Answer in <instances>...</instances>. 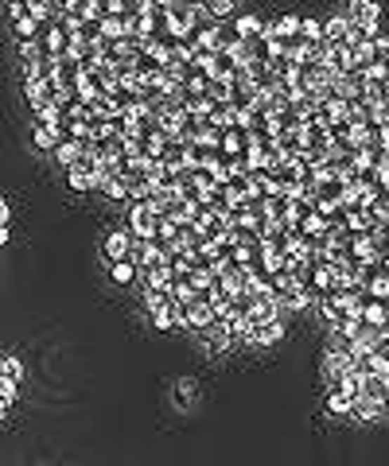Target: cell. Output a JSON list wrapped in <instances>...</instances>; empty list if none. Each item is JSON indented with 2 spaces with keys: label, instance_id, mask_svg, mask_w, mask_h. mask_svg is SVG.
Instances as JSON below:
<instances>
[{
  "label": "cell",
  "instance_id": "1",
  "mask_svg": "<svg viewBox=\"0 0 389 466\" xmlns=\"http://www.w3.org/2000/svg\"><path fill=\"white\" fill-rule=\"evenodd\" d=\"M125 229L133 233V237H152V233L160 229V210H156L152 202H136L128 222H125Z\"/></svg>",
  "mask_w": 389,
  "mask_h": 466
},
{
  "label": "cell",
  "instance_id": "2",
  "mask_svg": "<svg viewBox=\"0 0 389 466\" xmlns=\"http://www.w3.org/2000/svg\"><path fill=\"white\" fill-rule=\"evenodd\" d=\"M203 43H206L211 51H234L237 43H242V35H237L234 20H218V24H214L211 32L203 35Z\"/></svg>",
  "mask_w": 389,
  "mask_h": 466
},
{
  "label": "cell",
  "instance_id": "3",
  "mask_svg": "<svg viewBox=\"0 0 389 466\" xmlns=\"http://www.w3.org/2000/svg\"><path fill=\"white\" fill-rule=\"evenodd\" d=\"M343 16L350 20V24H362V27H378V16H381V8H378V0H347V12Z\"/></svg>",
  "mask_w": 389,
  "mask_h": 466
},
{
  "label": "cell",
  "instance_id": "4",
  "mask_svg": "<svg viewBox=\"0 0 389 466\" xmlns=\"http://www.w3.org/2000/svg\"><path fill=\"white\" fill-rule=\"evenodd\" d=\"M280 334H284V323H280V319L246 323V338H249V342H261V346H269V342H280Z\"/></svg>",
  "mask_w": 389,
  "mask_h": 466
},
{
  "label": "cell",
  "instance_id": "5",
  "mask_svg": "<svg viewBox=\"0 0 389 466\" xmlns=\"http://www.w3.org/2000/svg\"><path fill=\"white\" fill-rule=\"evenodd\" d=\"M156 159H160L164 167H183L187 164V144L179 140V136H164V144H160V152H156Z\"/></svg>",
  "mask_w": 389,
  "mask_h": 466
},
{
  "label": "cell",
  "instance_id": "6",
  "mask_svg": "<svg viewBox=\"0 0 389 466\" xmlns=\"http://www.w3.org/2000/svg\"><path fill=\"white\" fill-rule=\"evenodd\" d=\"M343 179H335V175H327V179H319L315 183V202H319V210L323 206H343Z\"/></svg>",
  "mask_w": 389,
  "mask_h": 466
},
{
  "label": "cell",
  "instance_id": "7",
  "mask_svg": "<svg viewBox=\"0 0 389 466\" xmlns=\"http://www.w3.org/2000/svg\"><path fill=\"white\" fill-rule=\"evenodd\" d=\"M381 412H385V400L366 397V392H355V397H350V416H358V420H378Z\"/></svg>",
  "mask_w": 389,
  "mask_h": 466
},
{
  "label": "cell",
  "instance_id": "8",
  "mask_svg": "<svg viewBox=\"0 0 389 466\" xmlns=\"http://www.w3.org/2000/svg\"><path fill=\"white\" fill-rule=\"evenodd\" d=\"M222 148L226 152H249L253 148V133L246 125H226L222 128Z\"/></svg>",
  "mask_w": 389,
  "mask_h": 466
},
{
  "label": "cell",
  "instance_id": "9",
  "mask_svg": "<svg viewBox=\"0 0 389 466\" xmlns=\"http://www.w3.org/2000/svg\"><path fill=\"white\" fill-rule=\"evenodd\" d=\"M105 101H110V109H113V113H128V116L136 113V93H133V90H125L121 82L105 90Z\"/></svg>",
  "mask_w": 389,
  "mask_h": 466
},
{
  "label": "cell",
  "instance_id": "10",
  "mask_svg": "<svg viewBox=\"0 0 389 466\" xmlns=\"http://www.w3.org/2000/svg\"><path fill=\"white\" fill-rule=\"evenodd\" d=\"M128 260H133L136 268H148L152 260H160L152 249V237H133V241H128Z\"/></svg>",
  "mask_w": 389,
  "mask_h": 466
},
{
  "label": "cell",
  "instance_id": "11",
  "mask_svg": "<svg viewBox=\"0 0 389 466\" xmlns=\"http://www.w3.org/2000/svg\"><path fill=\"white\" fill-rule=\"evenodd\" d=\"M199 93H203L211 105H222V101L230 98V78H211L206 74L203 82H199Z\"/></svg>",
  "mask_w": 389,
  "mask_h": 466
},
{
  "label": "cell",
  "instance_id": "12",
  "mask_svg": "<svg viewBox=\"0 0 389 466\" xmlns=\"http://www.w3.org/2000/svg\"><path fill=\"white\" fill-rule=\"evenodd\" d=\"M183 315H187V326H211L214 323V303H183Z\"/></svg>",
  "mask_w": 389,
  "mask_h": 466
},
{
  "label": "cell",
  "instance_id": "13",
  "mask_svg": "<svg viewBox=\"0 0 389 466\" xmlns=\"http://www.w3.org/2000/svg\"><path fill=\"white\" fill-rule=\"evenodd\" d=\"M35 144L39 148H59V128L51 116H35Z\"/></svg>",
  "mask_w": 389,
  "mask_h": 466
},
{
  "label": "cell",
  "instance_id": "14",
  "mask_svg": "<svg viewBox=\"0 0 389 466\" xmlns=\"http://www.w3.org/2000/svg\"><path fill=\"white\" fill-rule=\"evenodd\" d=\"M347 27H350V20L343 16V12H338L335 20H327V24H323V32H319V39L327 43V47H335V43H343L347 39Z\"/></svg>",
  "mask_w": 389,
  "mask_h": 466
},
{
  "label": "cell",
  "instance_id": "15",
  "mask_svg": "<svg viewBox=\"0 0 389 466\" xmlns=\"http://www.w3.org/2000/svg\"><path fill=\"white\" fill-rule=\"evenodd\" d=\"M323 369H327V381L335 385L343 373L355 369V358H350V354H335V350H327V366H323Z\"/></svg>",
  "mask_w": 389,
  "mask_h": 466
},
{
  "label": "cell",
  "instance_id": "16",
  "mask_svg": "<svg viewBox=\"0 0 389 466\" xmlns=\"http://www.w3.org/2000/svg\"><path fill=\"white\" fill-rule=\"evenodd\" d=\"M234 70H237V62H234L230 51H214L211 62H206V74H211V78H230Z\"/></svg>",
  "mask_w": 389,
  "mask_h": 466
},
{
  "label": "cell",
  "instance_id": "17",
  "mask_svg": "<svg viewBox=\"0 0 389 466\" xmlns=\"http://www.w3.org/2000/svg\"><path fill=\"white\" fill-rule=\"evenodd\" d=\"M67 175H70V187H74V191H90L93 187V167L86 164V159H74V164L67 167Z\"/></svg>",
  "mask_w": 389,
  "mask_h": 466
},
{
  "label": "cell",
  "instance_id": "18",
  "mask_svg": "<svg viewBox=\"0 0 389 466\" xmlns=\"http://www.w3.org/2000/svg\"><path fill=\"white\" fill-rule=\"evenodd\" d=\"M128 241H133V233H128V229L110 233V241H105V257H110V260H125L128 257Z\"/></svg>",
  "mask_w": 389,
  "mask_h": 466
},
{
  "label": "cell",
  "instance_id": "19",
  "mask_svg": "<svg viewBox=\"0 0 389 466\" xmlns=\"http://www.w3.org/2000/svg\"><path fill=\"white\" fill-rule=\"evenodd\" d=\"M296 62H304V67H319V62H327V43H323V39H308V47L296 55Z\"/></svg>",
  "mask_w": 389,
  "mask_h": 466
},
{
  "label": "cell",
  "instance_id": "20",
  "mask_svg": "<svg viewBox=\"0 0 389 466\" xmlns=\"http://www.w3.org/2000/svg\"><path fill=\"white\" fill-rule=\"evenodd\" d=\"M105 133L121 136V140H125V136H133L136 133V128H133V116H128V113H110V116H105Z\"/></svg>",
  "mask_w": 389,
  "mask_h": 466
},
{
  "label": "cell",
  "instance_id": "21",
  "mask_svg": "<svg viewBox=\"0 0 389 466\" xmlns=\"http://www.w3.org/2000/svg\"><path fill=\"white\" fill-rule=\"evenodd\" d=\"M296 159L304 167H323L327 164V148H315V144H300L296 148Z\"/></svg>",
  "mask_w": 389,
  "mask_h": 466
},
{
  "label": "cell",
  "instance_id": "22",
  "mask_svg": "<svg viewBox=\"0 0 389 466\" xmlns=\"http://www.w3.org/2000/svg\"><path fill=\"white\" fill-rule=\"evenodd\" d=\"M265 67H269L277 78H288L292 70H296V58H292V55H284V51H272V58L265 62Z\"/></svg>",
  "mask_w": 389,
  "mask_h": 466
},
{
  "label": "cell",
  "instance_id": "23",
  "mask_svg": "<svg viewBox=\"0 0 389 466\" xmlns=\"http://www.w3.org/2000/svg\"><path fill=\"white\" fill-rule=\"evenodd\" d=\"M55 105H59V109L82 105V93H78V86H55Z\"/></svg>",
  "mask_w": 389,
  "mask_h": 466
},
{
  "label": "cell",
  "instance_id": "24",
  "mask_svg": "<svg viewBox=\"0 0 389 466\" xmlns=\"http://www.w3.org/2000/svg\"><path fill=\"white\" fill-rule=\"evenodd\" d=\"M350 133H355L350 116H335V121H327V136H331V140H350Z\"/></svg>",
  "mask_w": 389,
  "mask_h": 466
},
{
  "label": "cell",
  "instance_id": "25",
  "mask_svg": "<svg viewBox=\"0 0 389 466\" xmlns=\"http://www.w3.org/2000/svg\"><path fill=\"white\" fill-rule=\"evenodd\" d=\"M370 39H374V27L350 24V27H347V39H343V43H347V47L355 51V47H362V43H370Z\"/></svg>",
  "mask_w": 389,
  "mask_h": 466
},
{
  "label": "cell",
  "instance_id": "26",
  "mask_svg": "<svg viewBox=\"0 0 389 466\" xmlns=\"http://www.w3.org/2000/svg\"><path fill=\"white\" fill-rule=\"evenodd\" d=\"M191 24H194V27H203V32H211V27L218 24V16H214V12L206 8V4H194V8H191Z\"/></svg>",
  "mask_w": 389,
  "mask_h": 466
},
{
  "label": "cell",
  "instance_id": "27",
  "mask_svg": "<svg viewBox=\"0 0 389 466\" xmlns=\"http://www.w3.org/2000/svg\"><path fill=\"white\" fill-rule=\"evenodd\" d=\"M39 27H43V20L32 16V12H24V16L16 20V32L24 35V39H35V35H39Z\"/></svg>",
  "mask_w": 389,
  "mask_h": 466
},
{
  "label": "cell",
  "instance_id": "28",
  "mask_svg": "<svg viewBox=\"0 0 389 466\" xmlns=\"http://www.w3.org/2000/svg\"><path fill=\"white\" fill-rule=\"evenodd\" d=\"M327 412H331V416H350V397L335 389V392L327 397Z\"/></svg>",
  "mask_w": 389,
  "mask_h": 466
},
{
  "label": "cell",
  "instance_id": "29",
  "mask_svg": "<svg viewBox=\"0 0 389 466\" xmlns=\"http://www.w3.org/2000/svg\"><path fill=\"white\" fill-rule=\"evenodd\" d=\"M234 27H237V35H242V39H253V35H261V20H257V16H237Z\"/></svg>",
  "mask_w": 389,
  "mask_h": 466
},
{
  "label": "cell",
  "instance_id": "30",
  "mask_svg": "<svg viewBox=\"0 0 389 466\" xmlns=\"http://www.w3.org/2000/svg\"><path fill=\"white\" fill-rule=\"evenodd\" d=\"M331 350H335V354H350V358H355V338H350V334L347 331H335V334H331Z\"/></svg>",
  "mask_w": 389,
  "mask_h": 466
},
{
  "label": "cell",
  "instance_id": "31",
  "mask_svg": "<svg viewBox=\"0 0 389 466\" xmlns=\"http://www.w3.org/2000/svg\"><path fill=\"white\" fill-rule=\"evenodd\" d=\"M358 319H366V323H374V326H385V303L374 300L370 307H362V315H358Z\"/></svg>",
  "mask_w": 389,
  "mask_h": 466
},
{
  "label": "cell",
  "instance_id": "32",
  "mask_svg": "<svg viewBox=\"0 0 389 466\" xmlns=\"http://www.w3.org/2000/svg\"><path fill=\"white\" fill-rule=\"evenodd\" d=\"M74 35H78V39H98V35H102V20H98V16L82 20V24L74 27Z\"/></svg>",
  "mask_w": 389,
  "mask_h": 466
},
{
  "label": "cell",
  "instance_id": "33",
  "mask_svg": "<svg viewBox=\"0 0 389 466\" xmlns=\"http://www.w3.org/2000/svg\"><path fill=\"white\" fill-rule=\"evenodd\" d=\"M152 319H156V326H160V331L176 326V307H171V300L164 303V307H156V311H152Z\"/></svg>",
  "mask_w": 389,
  "mask_h": 466
},
{
  "label": "cell",
  "instance_id": "34",
  "mask_svg": "<svg viewBox=\"0 0 389 466\" xmlns=\"http://www.w3.org/2000/svg\"><path fill=\"white\" fill-rule=\"evenodd\" d=\"M381 389H385V377L362 373V392H366V397H378V400H381Z\"/></svg>",
  "mask_w": 389,
  "mask_h": 466
},
{
  "label": "cell",
  "instance_id": "35",
  "mask_svg": "<svg viewBox=\"0 0 389 466\" xmlns=\"http://www.w3.org/2000/svg\"><path fill=\"white\" fill-rule=\"evenodd\" d=\"M133 276H136V265H133V260H113V280H121V284H128V280H133Z\"/></svg>",
  "mask_w": 389,
  "mask_h": 466
},
{
  "label": "cell",
  "instance_id": "36",
  "mask_svg": "<svg viewBox=\"0 0 389 466\" xmlns=\"http://www.w3.org/2000/svg\"><path fill=\"white\" fill-rule=\"evenodd\" d=\"M110 199H128V183H125V175H117V179H110V183L102 187Z\"/></svg>",
  "mask_w": 389,
  "mask_h": 466
},
{
  "label": "cell",
  "instance_id": "37",
  "mask_svg": "<svg viewBox=\"0 0 389 466\" xmlns=\"http://www.w3.org/2000/svg\"><path fill=\"white\" fill-rule=\"evenodd\" d=\"M55 156H59V164H62V167H70V164H74V159H78V148H74V140H62L59 148H55Z\"/></svg>",
  "mask_w": 389,
  "mask_h": 466
},
{
  "label": "cell",
  "instance_id": "38",
  "mask_svg": "<svg viewBox=\"0 0 389 466\" xmlns=\"http://www.w3.org/2000/svg\"><path fill=\"white\" fill-rule=\"evenodd\" d=\"M370 55H374V62H389V39L374 35V39H370Z\"/></svg>",
  "mask_w": 389,
  "mask_h": 466
},
{
  "label": "cell",
  "instance_id": "39",
  "mask_svg": "<svg viewBox=\"0 0 389 466\" xmlns=\"http://www.w3.org/2000/svg\"><path fill=\"white\" fill-rule=\"evenodd\" d=\"M234 4H237V0H206V8H211L218 20H226L230 12H234Z\"/></svg>",
  "mask_w": 389,
  "mask_h": 466
},
{
  "label": "cell",
  "instance_id": "40",
  "mask_svg": "<svg viewBox=\"0 0 389 466\" xmlns=\"http://www.w3.org/2000/svg\"><path fill=\"white\" fill-rule=\"evenodd\" d=\"M171 295H168V288H148V311H156V307H164Z\"/></svg>",
  "mask_w": 389,
  "mask_h": 466
},
{
  "label": "cell",
  "instance_id": "41",
  "mask_svg": "<svg viewBox=\"0 0 389 466\" xmlns=\"http://www.w3.org/2000/svg\"><path fill=\"white\" fill-rule=\"evenodd\" d=\"M0 373L12 377V381H20V373H24V369H20V361H16V358H0Z\"/></svg>",
  "mask_w": 389,
  "mask_h": 466
},
{
  "label": "cell",
  "instance_id": "42",
  "mask_svg": "<svg viewBox=\"0 0 389 466\" xmlns=\"http://www.w3.org/2000/svg\"><path fill=\"white\" fill-rule=\"evenodd\" d=\"M20 55H24V58H39V55H47V51L39 47V39H24V43H20Z\"/></svg>",
  "mask_w": 389,
  "mask_h": 466
},
{
  "label": "cell",
  "instance_id": "43",
  "mask_svg": "<svg viewBox=\"0 0 389 466\" xmlns=\"http://www.w3.org/2000/svg\"><path fill=\"white\" fill-rule=\"evenodd\" d=\"M300 32L308 35V39H319V32H323V24L319 20H300Z\"/></svg>",
  "mask_w": 389,
  "mask_h": 466
},
{
  "label": "cell",
  "instance_id": "44",
  "mask_svg": "<svg viewBox=\"0 0 389 466\" xmlns=\"http://www.w3.org/2000/svg\"><path fill=\"white\" fill-rule=\"evenodd\" d=\"M277 27H280V35L300 32V16H280V20H277Z\"/></svg>",
  "mask_w": 389,
  "mask_h": 466
},
{
  "label": "cell",
  "instance_id": "45",
  "mask_svg": "<svg viewBox=\"0 0 389 466\" xmlns=\"http://www.w3.org/2000/svg\"><path fill=\"white\" fill-rule=\"evenodd\" d=\"M374 354L389 361V331H385V326H381V334H378V346H374Z\"/></svg>",
  "mask_w": 389,
  "mask_h": 466
},
{
  "label": "cell",
  "instance_id": "46",
  "mask_svg": "<svg viewBox=\"0 0 389 466\" xmlns=\"http://www.w3.org/2000/svg\"><path fill=\"white\" fill-rule=\"evenodd\" d=\"M24 12H27V4H24V0H8V16H12V24H16V20L24 16Z\"/></svg>",
  "mask_w": 389,
  "mask_h": 466
},
{
  "label": "cell",
  "instance_id": "47",
  "mask_svg": "<svg viewBox=\"0 0 389 466\" xmlns=\"http://www.w3.org/2000/svg\"><path fill=\"white\" fill-rule=\"evenodd\" d=\"M0 222L8 225V202H4V199H0Z\"/></svg>",
  "mask_w": 389,
  "mask_h": 466
},
{
  "label": "cell",
  "instance_id": "48",
  "mask_svg": "<svg viewBox=\"0 0 389 466\" xmlns=\"http://www.w3.org/2000/svg\"><path fill=\"white\" fill-rule=\"evenodd\" d=\"M381 400H385V408H389V377H385V389H381Z\"/></svg>",
  "mask_w": 389,
  "mask_h": 466
}]
</instances>
